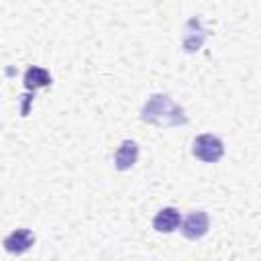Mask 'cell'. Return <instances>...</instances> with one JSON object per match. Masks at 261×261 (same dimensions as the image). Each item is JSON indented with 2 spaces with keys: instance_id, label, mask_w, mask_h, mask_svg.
I'll use <instances>...</instances> for the list:
<instances>
[{
  "instance_id": "7a4b0ae2",
  "label": "cell",
  "mask_w": 261,
  "mask_h": 261,
  "mask_svg": "<svg viewBox=\"0 0 261 261\" xmlns=\"http://www.w3.org/2000/svg\"><path fill=\"white\" fill-rule=\"evenodd\" d=\"M177 224H179V212L175 208H163L153 220V226L161 232H171L173 228H177Z\"/></svg>"
},
{
  "instance_id": "3957f363",
  "label": "cell",
  "mask_w": 261,
  "mask_h": 261,
  "mask_svg": "<svg viewBox=\"0 0 261 261\" xmlns=\"http://www.w3.org/2000/svg\"><path fill=\"white\" fill-rule=\"evenodd\" d=\"M4 245L8 251H24L29 245H33V237L27 230H16L6 239Z\"/></svg>"
},
{
  "instance_id": "6da1fadb",
  "label": "cell",
  "mask_w": 261,
  "mask_h": 261,
  "mask_svg": "<svg viewBox=\"0 0 261 261\" xmlns=\"http://www.w3.org/2000/svg\"><path fill=\"white\" fill-rule=\"evenodd\" d=\"M194 153L204 161H216L222 155V145H220L218 139H214L210 135H204L194 143Z\"/></svg>"
},
{
  "instance_id": "277c9868",
  "label": "cell",
  "mask_w": 261,
  "mask_h": 261,
  "mask_svg": "<svg viewBox=\"0 0 261 261\" xmlns=\"http://www.w3.org/2000/svg\"><path fill=\"white\" fill-rule=\"evenodd\" d=\"M24 82H27V86L31 88H39V86H47L49 84V73L45 71V69H39V67H33V69H29L27 71V75H24Z\"/></svg>"
}]
</instances>
